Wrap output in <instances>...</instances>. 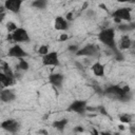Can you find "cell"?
Wrapping results in <instances>:
<instances>
[{"instance_id":"obj_1","label":"cell","mask_w":135,"mask_h":135,"mask_svg":"<svg viewBox=\"0 0 135 135\" xmlns=\"http://www.w3.org/2000/svg\"><path fill=\"white\" fill-rule=\"evenodd\" d=\"M102 94L109 98L117 99V100H121V101H128L132 97V93L128 85H126V86H120L117 84L110 85L102 92Z\"/></svg>"},{"instance_id":"obj_2","label":"cell","mask_w":135,"mask_h":135,"mask_svg":"<svg viewBox=\"0 0 135 135\" xmlns=\"http://www.w3.org/2000/svg\"><path fill=\"white\" fill-rule=\"evenodd\" d=\"M98 40L105 45L107 47H109L110 50H112L115 54L119 53L118 49H117V44L115 41V31L112 27H107L100 31V33L98 34Z\"/></svg>"},{"instance_id":"obj_3","label":"cell","mask_w":135,"mask_h":135,"mask_svg":"<svg viewBox=\"0 0 135 135\" xmlns=\"http://www.w3.org/2000/svg\"><path fill=\"white\" fill-rule=\"evenodd\" d=\"M7 39L18 43V42H28L31 40L30 35L27 31L23 27H17L15 31L11 33V35L7 37Z\"/></svg>"},{"instance_id":"obj_4","label":"cell","mask_w":135,"mask_h":135,"mask_svg":"<svg viewBox=\"0 0 135 135\" xmlns=\"http://www.w3.org/2000/svg\"><path fill=\"white\" fill-rule=\"evenodd\" d=\"M42 64L45 66H58L60 64L58 52L53 51V52H49L45 55H43L42 56Z\"/></svg>"},{"instance_id":"obj_5","label":"cell","mask_w":135,"mask_h":135,"mask_svg":"<svg viewBox=\"0 0 135 135\" xmlns=\"http://www.w3.org/2000/svg\"><path fill=\"white\" fill-rule=\"evenodd\" d=\"M69 112H75L79 115H83L88 111V103L85 100H74L68 107Z\"/></svg>"},{"instance_id":"obj_6","label":"cell","mask_w":135,"mask_h":135,"mask_svg":"<svg viewBox=\"0 0 135 135\" xmlns=\"http://www.w3.org/2000/svg\"><path fill=\"white\" fill-rule=\"evenodd\" d=\"M99 53V50L98 47L93 44V43H89L86 45H84L83 47L81 49H78V51L76 52V55L77 56H88V57H95L97 56Z\"/></svg>"},{"instance_id":"obj_7","label":"cell","mask_w":135,"mask_h":135,"mask_svg":"<svg viewBox=\"0 0 135 135\" xmlns=\"http://www.w3.org/2000/svg\"><path fill=\"white\" fill-rule=\"evenodd\" d=\"M0 127L8 133H17L20 129V123L15 119H5L1 122Z\"/></svg>"},{"instance_id":"obj_8","label":"cell","mask_w":135,"mask_h":135,"mask_svg":"<svg viewBox=\"0 0 135 135\" xmlns=\"http://www.w3.org/2000/svg\"><path fill=\"white\" fill-rule=\"evenodd\" d=\"M112 16L114 17V19H118L120 20H124V21H131L132 16H131V8L128 7H120L115 9L112 13Z\"/></svg>"},{"instance_id":"obj_9","label":"cell","mask_w":135,"mask_h":135,"mask_svg":"<svg viewBox=\"0 0 135 135\" xmlns=\"http://www.w3.org/2000/svg\"><path fill=\"white\" fill-rule=\"evenodd\" d=\"M7 56L8 57H12V58H17V59H20V58H24L27 56V53L22 49L21 45L19 44H14L7 52Z\"/></svg>"},{"instance_id":"obj_10","label":"cell","mask_w":135,"mask_h":135,"mask_svg":"<svg viewBox=\"0 0 135 135\" xmlns=\"http://www.w3.org/2000/svg\"><path fill=\"white\" fill-rule=\"evenodd\" d=\"M22 2H23V0H5L3 5H4L6 11H9L12 13L18 14L20 12Z\"/></svg>"},{"instance_id":"obj_11","label":"cell","mask_w":135,"mask_h":135,"mask_svg":"<svg viewBox=\"0 0 135 135\" xmlns=\"http://www.w3.org/2000/svg\"><path fill=\"white\" fill-rule=\"evenodd\" d=\"M63 80H64V76L60 73H54V74H51L49 76V81L50 83L55 86V88H58L60 89L62 86V83H63Z\"/></svg>"},{"instance_id":"obj_12","label":"cell","mask_w":135,"mask_h":135,"mask_svg":"<svg viewBox=\"0 0 135 135\" xmlns=\"http://www.w3.org/2000/svg\"><path fill=\"white\" fill-rule=\"evenodd\" d=\"M54 27L57 31H66L69 28V21L61 16L56 17L55 22H54Z\"/></svg>"},{"instance_id":"obj_13","label":"cell","mask_w":135,"mask_h":135,"mask_svg":"<svg viewBox=\"0 0 135 135\" xmlns=\"http://www.w3.org/2000/svg\"><path fill=\"white\" fill-rule=\"evenodd\" d=\"M0 99L3 102H12L16 99V94L8 89H4L0 92Z\"/></svg>"},{"instance_id":"obj_14","label":"cell","mask_w":135,"mask_h":135,"mask_svg":"<svg viewBox=\"0 0 135 135\" xmlns=\"http://www.w3.org/2000/svg\"><path fill=\"white\" fill-rule=\"evenodd\" d=\"M68 123H69L68 118H62V119H59V120H55L52 123V127L54 129H56L57 131H59V132H63Z\"/></svg>"},{"instance_id":"obj_15","label":"cell","mask_w":135,"mask_h":135,"mask_svg":"<svg viewBox=\"0 0 135 135\" xmlns=\"http://www.w3.org/2000/svg\"><path fill=\"white\" fill-rule=\"evenodd\" d=\"M92 71L93 73L96 75V76H99V77H102L104 75V65L100 62H95L93 65H92Z\"/></svg>"},{"instance_id":"obj_16","label":"cell","mask_w":135,"mask_h":135,"mask_svg":"<svg viewBox=\"0 0 135 135\" xmlns=\"http://www.w3.org/2000/svg\"><path fill=\"white\" fill-rule=\"evenodd\" d=\"M131 45H132V40L129 37V35H122L121 38H120L119 47L121 50H128V49H130Z\"/></svg>"},{"instance_id":"obj_17","label":"cell","mask_w":135,"mask_h":135,"mask_svg":"<svg viewBox=\"0 0 135 135\" xmlns=\"http://www.w3.org/2000/svg\"><path fill=\"white\" fill-rule=\"evenodd\" d=\"M14 80H13V76H8L6 74H4L3 72H0V83L3 84L4 86H8L11 84H13Z\"/></svg>"},{"instance_id":"obj_18","label":"cell","mask_w":135,"mask_h":135,"mask_svg":"<svg viewBox=\"0 0 135 135\" xmlns=\"http://www.w3.org/2000/svg\"><path fill=\"white\" fill-rule=\"evenodd\" d=\"M47 3H49V0H34L32 3V6L39 8V9H43L46 7Z\"/></svg>"},{"instance_id":"obj_19","label":"cell","mask_w":135,"mask_h":135,"mask_svg":"<svg viewBox=\"0 0 135 135\" xmlns=\"http://www.w3.org/2000/svg\"><path fill=\"white\" fill-rule=\"evenodd\" d=\"M28 68H30L28 62H27L25 59L20 58V59H19V62H18V64H17V69H18V70H22V71H27Z\"/></svg>"},{"instance_id":"obj_20","label":"cell","mask_w":135,"mask_h":135,"mask_svg":"<svg viewBox=\"0 0 135 135\" xmlns=\"http://www.w3.org/2000/svg\"><path fill=\"white\" fill-rule=\"evenodd\" d=\"M119 120L123 123H130L133 120V116L130 115V114H122V115L119 116Z\"/></svg>"},{"instance_id":"obj_21","label":"cell","mask_w":135,"mask_h":135,"mask_svg":"<svg viewBox=\"0 0 135 135\" xmlns=\"http://www.w3.org/2000/svg\"><path fill=\"white\" fill-rule=\"evenodd\" d=\"M134 23H130V24H119L117 27L119 31H122V32H127V31H132L134 28Z\"/></svg>"},{"instance_id":"obj_22","label":"cell","mask_w":135,"mask_h":135,"mask_svg":"<svg viewBox=\"0 0 135 135\" xmlns=\"http://www.w3.org/2000/svg\"><path fill=\"white\" fill-rule=\"evenodd\" d=\"M46 53H49V46L47 45H40L39 49H38V54L41 55V56H43Z\"/></svg>"},{"instance_id":"obj_23","label":"cell","mask_w":135,"mask_h":135,"mask_svg":"<svg viewBox=\"0 0 135 135\" xmlns=\"http://www.w3.org/2000/svg\"><path fill=\"white\" fill-rule=\"evenodd\" d=\"M6 28L8 30V32H13V31H15L16 28H17V25H16V23H14L13 21H8L7 23H6Z\"/></svg>"},{"instance_id":"obj_24","label":"cell","mask_w":135,"mask_h":135,"mask_svg":"<svg viewBox=\"0 0 135 135\" xmlns=\"http://www.w3.org/2000/svg\"><path fill=\"white\" fill-rule=\"evenodd\" d=\"M78 45H76V44H73V45H70L69 47H68V50H69V52H71V53H75L76 54V52L78 51Z\"/></svg>"},{"instance_id":"obj_25","label":"cell","mask_w":135,"mask_h":135,"mask_svg":"<svg viewBox=\"0 0 135 135\" xmlns=\"http://www.w3.org/2000/svg\"><path fill=\"white\" fill-rule=\"evenodd\" d=\"M68 39H69L68 34H62V35L59 37V41H65V40H68Z\"/></svg>"},{"instance_id":"obj_26","label":"cell","mask_w":135,"mask_h":135,"mask_svg":"<svg viewBox=\"0 0 135 135\" xmlns=\"http://www.w3.org/2000/svg\"><path fill=\"white\" fill-rule=\"evenodd\" d=\"M117 1L120 2V3H124V2H127V3L129 2V3H130V2H134L135 0H117Z\"/></svg>"},{"instance_id":"obj_27","label":"cell","mask_w":135,"mask_h":135,"mask_svg":"<svg viewBox=\"0 0 135 135\" xmlns=\"http://www.w3.org/2000/svg\"><path fill=\"white\" fill-rule=\"evenodd\" d=\"M74 131H75V132H81V131H83V129L80 128V127H78V128H75Z\"/></svg>"},{"instance_id":"obj_28","label":"cell","mask_w":135,"mask_h":135,"mask_svg":"<svg viewBox=\"0 0 135 135\" xmlns=\"http://www.w3.org/2000/svg\"><path fill=\"white\" fill-rule=\"evenodd\" d=\"M4 16H5V13H0V22H1L2 20H3Z\"/></svg>"},{"instance_id":"obj_29","label":"cell","mask_w":135,"mask_h":135,"mask_svg":"<svg viewBox=\"0 0 135 135\" xmlns=\"http://www.w3.org/2000/svg\"><path fill=\"white\" fill-rule=\"evenodd\" d=\"M4 11H5L4 5H0V13H4Z\"/></svg>"}]
</instances>
